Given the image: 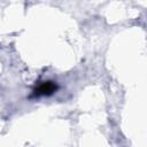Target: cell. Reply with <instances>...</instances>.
<instances>
[{
    "instance_id": "cell-1",
    "label": "cell",
    "mask_w": 147,
    "mask_h": 147,
    "mask_svg": "<svg viewBox=\"0 0 147 147\" xmlns=\"http://www.w3.org/2000/svg\"><path fill=\"white\" fill-rule=\"evenodd\" d=\"M55 90H56V85L53 82H44L36 88L34 93L37 95H48L55 92Z\"/></svg>"
}]
</instances>
